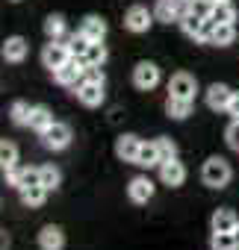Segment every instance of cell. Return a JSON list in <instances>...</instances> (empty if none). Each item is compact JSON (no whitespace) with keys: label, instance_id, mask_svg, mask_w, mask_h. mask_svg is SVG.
Wrapping results in <instances>:
<instances>
[{"label":"cell","instance_id":"1","mask_svg":"<svg viewBox=\"0 0 239 250\" xmlns=\"http://www.w3.org/2000/svg\"><path fill=\"white\" fill-rule=\"evenodd\" d=\"M230 165L221 159V156H210L207 162H204V168H201V180H204V186H210V188H224L227 183H230Z\"/></svg>","mask_w":239,"mask_h":250},{"label":"cell","instance_id":"2","mask_svg":"<svg viewBox=\"0 0 239 250\" xmlns=\"http://www.w3.org/2000/svg\"><path fill=\"white\" fill-rule=\"evenodd\" d=\"M53 80H56L59 85H65V88H77V85L86 80V62L71 56L62 68H56V71H53Z\"/></svg>","mask_w":239,"mask_h":250},{"label":"cell","instance_id":"3","mask_svg":"<svg viewBox=\"0 0 239 250\" xmlns=\"http://www.w3.org/2000/svg\"><path fill=\"white\" fill-rule=\"evenodd\" d=\"M68 59H71V50H68V42L62 44V39H50V42L45 44V50H42V62H45V68H50V71L62 68Z\"/></svg>","mask_w":239,"mask_h":250},{"label":"cell","instance_id":"4","mask_svg":"<svg viewBox=\"0 0 239 250\" xmlns=\"http://www.w3.org/2000/svg\"><path fill=\"white\" fill-rule=\"evenodd\" d=\"M186 12H189V0H157V6H154V18L163 24L180 21Z\"/></svg>","mask_w":239,"mask_h":250},{"label":"cell","instance_id":"5","mask_svg":"<svg viewBox=\"0 0 239 250\" xmlns=\"http://www.w3.org/2000/svg\"><path fill=\"white\" fill-rule=\"evenodd\" d=\"M42 142H45L48 150H65V147L71 145V127H68V124L53 121L50 127L42 133Z\"/></svg>","mask_w":239,"mask_h":250},{"label":"cell","instance_id":"6","mask_svg":"<svg viewBox=\"0 0 239 250\" xmlns=\"http://www.w3.org/2000/svg\"><path fill=\"white\" fill-rule=\"evenodd\" d=\"M157 83H160V68L154 62H139L133 68V85L139 91H151V88H157Z\"/></svg>","mask_w":239,"mask_h":250},{"label":"cell","instance_id":"7","mask_svg":"<svg viewBox=\"0 0 239 250\" xmlns=\"http://www.w3.org/2000/svg\"><path fill=\"white\" fill-rule=\"evenodd\" d=\"M195 91H198V83L192 74H174L168 80V97H183V100H195Z\"/></svg>","mask_w":239,"mask_h":250},{"label":"cell","instance_id":"8","mask_svg":"<svg viewBox=\"0 0 239 250\" xmlns=\"http://www.w3.org/2000/svg\"><path fill=\"white\" fill-rule=\"evenodd\" d=\"M154 21H157V18H154L145 6H130L127 15H124V27H127L130 33H148Z\"/></svg>","mask_w":239,"mask_h":250},{"label":"cell","instance_id":"9","mask_svg":"<svg viewBox=\"0 0 239 250\" xmlns=\"http://www.w3.org/2000/svg\"><path fill=\"white\" fill-rule=\"evenodd\" d=\"M139 150H142V139L139 136H121L115 142V156L121 159V162H133L136 165V159H139Z\"/></svg>","mask_w":239,"mask_h":250},{"label":"cell","instance_id":"10","mask_svg":"<svg viewBox=\"0 0 239 250\" xmlns=\"http://www.w3.org/2000/svg\"><path fill=\"white\" fill-rule=\"evenodd\" d=\"M77 100H80L83 106H89V109L100 106V103H103V83H92V80H83V83L77 85Z\"/></svg>","mask_w":239,"mask_h":250},{"label":"cell","instance_id":"11","mask_svg":"<svg viewBox=\"0 0 239 250\" xmlns=\"http://www.w3.org/2000/svg\"><path fill=\"white\" fill-rule=\"evenodd\" d=\"M27 50H30V44H27V39H21V36H9L6 42H3V47H0V56H3L6 62H24L27 59Z\"/></svg>","mask_w":239,"mask_h":250},{"label":"cell","instance_id":"12","mask_svg":"<svg viewBox=\"0 0 239 250\" xmlns=\"http://www.w3.org/2000/svg\"><path fill=\"white\" fill-rule=\"evenodd\" d=\"M230 100H233V91H230L224 83H213V85L207 88V106H210L213 112L227 109V106H230Z\"/></svg>","mask_w":239,"mask_h":250},{"label":"cell","instance_id":"13","mask_svg":"<svg viewBox=\"0 0 239 250\" xmlns=\"http://www.w3.org/2000/svg\"><path fill=\"white\" fill-rule=\"evenodd\" d=\"M160 180H163L166 186H183V180H186L183 162H177V156L168 159V162H160Z\"/></svg>","mask_w":239,"mask_h":250},{"label":"cell","instance_id":"14","mask_svg":"<svg viewBox=\"0 0 239 250\" xmlns=\"http://www.w3.org/2000/svg\"><path fill=\"white\" fill-rule=\"evenodd\" d=\"M39 247H42V250H62V247H65V232H62L56 224L42 227V232H39Z\"/></svg>","mask_w":239,"mask_h":250},{"label":"cell","instance_id":"15","mask_svg":"<svg viewBox=\"0 0 239 250\" xmlns=\"http://www.w3.org/2000/svg\"><path fill=\"white\" fill-rule=\"evenodd\" d=\"M127 194H130L133 203H148L154 197V183L148 177H133L130 186H127Z\"/></svg>","mask_w":239,"mask_h":250},{"label":"cell","instance_id":"16","mask_svg":"<svg viewBox=\"0 0 239 250\" xmlns=\"http://www.w3.org/2000/svg\"><path fill=\"white\" fill-rule=\"evenodd\" d=\"M80 33H83L86 39H92V42H103V36H106V21H103L100 15H86L83 24H80Z\"/></svg>","mask_w":239,"mask_h":250},{"label":"cell","instance_id":"17","mask_svg":"<svg viewBox=\"0 0 239 250\" xmlns=\"http://www.w3.org/2000/svg\"><path fill=\"white\" fill-rule=\"evenodd\" d=\"M21 191V203L24 206H30V209H39L42 203H45V197H48V188L39 183V186H24V188H18Z\"/></svg>","mask_w":239,"mask_h":250},{"label":"cell","instance_id":"18","mask_svg":"<svg viewBox=\"0 0 239 250\" xmlns=\"http://www.w3.org/2000/svg\"><path fill=\"white\" fill-rule=\"evenodd\" d=\"M236 215L230 212V209H218L215 215H213V221H210V227H213V232H233L236 229Z\"/></svg>","mask_w":239,"mask_h":250},{"label":"cell","instance_id":"19","mask_svg":"<svg viewBox=\"0 0 239 250\" xmlns=\"http://www.w3.org/2000/svg\"><path fill=\"white\" fill-rule=\"evenodd\" d=\"M53 124V115H50V109L48 106H33V115H30V130H36L39 136Z\"/></svg>","mask_w":239,"mask_h":250},{"label":"cell","instance_id":"20","mask_svg":"<svg viewBox=\"0 0 239 250\" xmlns=\"http://www.w3.org/2000/svg\"><path fill=\"white\" fill-rule=\"evenodd\" d=\"M166 112H168V118L183 121V118H189V115H192V100H183V97H168V100H166Z\"/></svg>","mask_w":239,"mask_h":250},{"label":"cell","instance_id":"21","mask_svg":"<svg viewBox=\"0 0 239 250\" xmlns=\"http://www.w3.org/2000/svg\"><path fill=\"white\" fill-rule=\"evenodd\" d=\"M233 42H236V27H233V24H215L210 44H215V47H227V44H233Z\"/></svg>","mask_w":239,"mask_h":250},{"label":"cell","instance_id":"22","mask_svg":"<svg viewBox=\"0 0 239 250\" xmlns=\"http://www.w3.org/2000/svg\"><path fill=\"white\" fill-rule=\"evenodd\" d=\"M83 62H86V68H100L106 62V44L103 42H92L86 56H83Z\"/></svg>","mask_w":239,"mask_h":250},{"label":"cell","instance_id":"23","mask_svg":"<svg viewBox=\"0 0 239 250\" xmlns=\"http://www.w3.org/2000/svg\"><path fill=\"white\" fill-rule=\"evenodd\" d=\"M9 115H12V124H15V127H30L33 106H30L27 100H15V103H12V109H9Z\"/></svg>","mask_w":239,"mask_h":250},{"label":"cell","instance_id":"24","mask_svg":"<svg viewBox=\"0 0 239 250\" xmlns=\"http://www.w3.org/2000/svg\"><path fill=\"white\" fill-rule=\"evenodd\" d=\"M180 27H183V33L189 36V39H201V27H204V18L201 15H195V12H186L183 18H180Z\"/></svg>","mask_w":239,"mask_h":250},{"label":"cell","instance_id":"25","mask_svg":"<svg viewBox=\"0 0 239 250\" xmlns=\"http://www.w3.org/2000/svg\"><path fill=\"white\" fill-rule=\"evenodd\" d=\"M139 168H151V165H160V150H157V142H142V150H139V159H136Z\"/></svg>","mask_w":239,"mask_h":250},{"label":"cell","instance_id":"26","mask_svg":"<svg viewBox=\"0 0 239 250\" xmlns=\"http://www.w3.org/2000/svg\"><path fill=\"white\" fill-rule=\"evenodd\" d=\"M210 18H213L215 24H233V21H236V9L230 6V0H227V3H213Z\"/></svg>","mask_w":239,"mask_h":250},{"label":"cell","instance_id":"27","mask_svg":"<svg viewBox=\"0 0 239 250\" xmlns=\"http://www.w3.org/2000/svg\"><path fill=\"white\" fill-rule=\"evenodd\" d=\"M12 165H18V147L12 145V142H0V168H12Z\"/></svg>","mask_w":239,"mask_h":250},{"label":"cell","instance_id":"28","mask_svg":"<svg viewBox=\"0 0 239 250\" xmlns=\"http://www.w3.org/2000/svg\"><path fill=\"white\" fill-rule=\"evenodd\" d=\"M45 33H48V39H65V18L62 15H48L45 18Z\"/></svg>","mask_w":239,"mask_h":250},{"label":"cell","instance_id":"29","mask_svg":"<svg viewBox=\"0 0 239 250\" xmlns=\"http://www.w3.org/2000/svg\"><path fill=\"white\" fill-rule=\"evenodd\" d=\"M89 44H92V39H86L83 33H74V36L68 39V50H71V56H74V59H83V56H86V50H89Z\"/></svg>","mask_w":239,"mask_h":250},{"label":"cell","instance_id":"30","mask_svg":"<svg viewBox=\"0 0 239 250\" xmlns=\"http://www.w3.org/2000/svg\"><path fill=\"white\" fill-rule=\"evenodd\" d=\"M59 183H62L59 168H53V165H42V186L50 191V188H59Z\"/></svg>","mask_w":239,"mask_h":250},{"label":"cell","instance_id":"31","mask_svg":"<svg viewBox=\"0 0 239 250\" xmlns=\"http://www.w3.org/2000/svg\"><path fill=\"white\" fill-rule=\"evenodd\" d=\"M210 247H213V250H236L233 232H213V238H210Z\"/></svg>","mask_w":239,"mask_h":250},{"label":"cell","instance_id":"32","mask_svg":"<svg viewBox=\"0 0 239 250\" xmlns=\"http://www.w3.org/2000/svg\"><path fill=\"white\" fill-rule=\"evenodd\" d=\"M157 150H160V162H168L177 156V145L171 139H157Z\"/></svg>","mask_w":239,"mask_h":250},{"label":"cell","instance_id":"33","mask_svg":"<svg viewBox=\"0 0 239 250\" xmlns=\"http://www.w3.org/2000/svg\"><path fill=\"white\" fill-rule=\"evenodd\" d=\"M39 183H42V168H24L18 188H24V186H39Z\"/></svg>","mask_w":239,"mask_h":250},{"label":"cell","instance_id":"34","mask_svg":"<svg viewBox=\"0 0 239 250\" xmlns=\"http://www.w3.org/2000/svg\"><path fill=\"white\" fill-rule=\"evenodd\" d=\"M189 12H195V15H201V18H210L213 0H189Z\"/></svg>","mask_w":239,"mask_h":250},{"label":"cell","instance_id":"35","mask_svg":"<svg viewBox=\"0 0 239 250\" xmlns=\"http://www.w3.org/2000/svg\"><path fill=\"white\" fill-rule=\"evenodd\" d=\"M224 139H227V145L233 147V150H239V121H233L230 127H227V133H224Z\"/></svg>","mask_w":239,"mask_h":250},{"label":"cell","instance_id":"36","mask_svg":"<svg viewBox=\"0 0 239 250\" xmlns=\"http://www.w3.org/2000/svg\"><path fill=\"white\" fill-rule=\"evenodd\" d=\"M21 171H24V168H18V165H12V168H6V171H3V174H6V183L18 188V186H21Z\"/></svg>","mask_w":239,"mask_h":250},{"label":"cell","instance_id":"37","mask_svg":"<svg viewBox=\"0 0 239 250\" xmlns=\"http://www.w3.org/2000/svg\"><path fill=\"white\" fill-rule=\"evenodd\" d=\"M86 80H92V83H106L100 68H86Z\"/></svg>","mask_w":239,"mask_h":250},{"label":"cell","instance_id":"38","mask_svg":"<svg viewBox=\"0 0 239 250\" xmlns=\"http://www.w3.org/2000/svg\"><path fill=\"white\" fill-rule=\"evenodd\" d=\"M227 112L233 115V121H239V91H233V100H230V106H227Z\"/></svg>","mask_w":239,"mask_h":250},{"label":"cell","instance_id":"39","mask_svg":"<svg viewBox=\"0 0 239 250\" xmlns=\"http://www.w3.org/2000/svg\"><path fill=\"white\" fill-rule=\"evenodd\" d=\"M0 250H9V232L0 229Z\"/></svg>","mask_w":239,"mask_h":250},{"label":"cell","instance_id":"40","mask_svg":"<svg viewBox=\"0 0 239 250\" xmlns=\"http://www.w3.org/2000/svg\"><path fill=\"white\" fill-rule=\"evenodd\" d=\"M233 241H236V250H239V224H236V229H233Z\"/></svg>","mask_w":239,"mask_h":250},{"label":"cell","instance_id":"41","mask_svg":"<svg viewBox=\"0 0 239 250\" xmlns=\"http://www.w3.org/2000/svg\"><path fill=\"white\" fill-rule=\"evenodd\" d=\"M213 3H227V0H213Z\"/></svg>","mask_w":239,"mask_h":250},{"label":"cell","instance_id":"42","mask_svg":"<svg viewBox=\"0 0 239 250\" xmlns=\"http://www.w3.org/2000/svg\"><path fill=\"white\" fill-rule=\"evenodd\" d=\"M12 3H18V0H12Z\"/></svg>","mask_w":239,"mask_h":250}]
</instances>
